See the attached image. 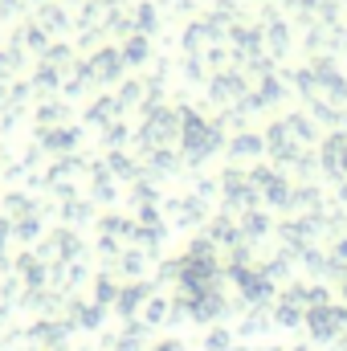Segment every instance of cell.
<instances>
[{
    "instance_id": "3",
    "label": "cell",
    "mask_w": 347,
    "mask_h": 351,
    "mask_svg": "<svg viewBox=\"0 0 347 351\" xmlns=\"http://www.w3.org/2000/svg\"><path fill=\"white\" fill-rule=\"evenodd\" d=\"M70 335H74V327H70L66 319H37V323L25 331V339L37 343L41 351H66Z\"/></svg>"
},
{
    "instance_id": "10",
    "label": "cell",
    "mask_w": 347,
    "mask_h": 351,
    "mask_svg": "<svg viewBox=\"0 0 347 351\" xmlns=\"http://www.w3.org/2000/svg\"><path fill=\"white\" fill-rule=\"evenodd\" d=\"M246 351H286V348H278V343H270V339H261V343H254V348H246Z\"/></svg>"
},
{
    "instance_id": "6",
    "label": "cell",
    "mask_w": 347,
    "mask_h": 351,
    "mask_svg": "<svg viewBox=\"0 0 347 351\" xmlns=\"http://www.w3.org/2000/svg\"><path fill=\"white\" fill-rule=\"evenodd\" d=\"M241 343H237V335H233V327H208L204 331V339H200V351H237Z\"/></svg>"
},
{
    "instance_id": "7",
    "label": "cell",
    "mask_w": 347,
    "mask_h": 351,
    "mask_svg": "<svg viewBox=\"0 0 347 351\" xmlns=\"http://www.w3.org/2000/svg\"><path fill=\"white\" fill-rule=\"evenodd\" d=\"M168 315H172V298H168L164 290H156V294H152V302L143 306V315H139V319H143L147 327H164V323H168Z\"/></svg>"
},
{
    "instance_id": "9",
    "label": "cell",
    "mask_w": 347,
    "mask_h": 351,
    "mask_svg": "<svg viewBox=\"0 0 347 351\" xmlns=\"http://www.w3.org/2000/svg\"><path fill=\"white\" fill-rule=\"evenodd\" d=\"M147 351H192V348H188V343H180L176 335H164V339H156Z\"/></svg>"
},
{
    "instance_id": "1",
    "label": "cell",
    "mask_w": 347,
    "mask_h": 351,
    "mask_svg": "<svg viewBox=\"0 0 347 351\" xmlns=\"http://www.w3.org/2000/svg\"><path fill=\"white\" fill-rule=\"evenodd\" d=\"M302 331L315 339V343H339L347 335V306L344 302H319L302 315Z\"/></svg>"
},
{
    "instance_id": "2",
    "label": "cell",
    "mask_w": 347,
    "mask_h": 351,
    "mask_svg": "<svg viewBox=\"0 0 347 351\" xmlns=\"http://www.w3.org/2000/svg\"><path fill=\"white\" fill-rule=\"evenodd\" d=\"M156 290H160V286H156V282H147V278H143V282H123V286H119V298H115V306H110V311L119 315V323H135V319L143 315V306L152 302V294H156Z\"/></svg>"
},
{
    "instance_id": "12",
    "label": "cell",
    "mask_w": 347,
    "mask_h": 351,
    "mask_svg": "<svg viewBox=\"0 0 347 351\" xmlns=\"http://www.w3.org/2000/svg\"><path fill=\"white\" fill-rule=\"evenodd\" d=\"M335 351H347V335H344V339H339V343H335Z\"/></svg>"
},
{
    "instance_id": "5",
    "label": "cell",
    "mask_w": 347,
    "mask_h": 351,
    "mask_svg": "<svg viewBox=\"0 0 347 351\" xmlns=\"http://www.w3.org/2000/svg\"><path fill=\"white\" fill-rule=\"evenodd\" d=\"M270 327H274V319H270V315L250 311V315L233 327V335H237V343H241V339H261V335H270Z\"/></svg>"
},
{
    "instance_id": "4",
    "label": "cell",
    "mask_w": 347,
    "mask_h": 351,
    "mask_svg": "<svg viewBox=\"0 0 347 351\" xmlns=\"http://www.w3.org/2000/svg\"><path fill=\"white\" fill-rule=\"evenodd\" d=\"M119 286H123V282H119L110 269H98V274L90 278V302H94V306H102V311H110V306H115V298H119Z\"/></svg>"
},
{
    "instance_id": "11",
    "label": "cell",
    "mask_w": 347,
    "mask_h": 351,
    "mask_svg": "<svg viewBox=\"0 0 347 351\" xmlns=\"http://www.w3.org/2000/svg\"><path fill=\"white\" fill-rule=\"evenodd\" d=\"M286 351H319V348H315V343H290Z\"/></svg>"
},
{
    "instance_id": "8",
    "label": "cell",
    "mask_w": 347,
    "mask_h": 351,
    "mask_svg": "<svg viewBox=\"0 0 347 351\" xmlns=\"http://www.w3.org/2000/svg\"><path fill=\"white\" fill-rule=\"evenodd\" d=\"M302 315H307V311H298V306H290V302L274 298V311H270L274 327H282V331H298V327H302Z\"/></svg>"
}]
</instances>
